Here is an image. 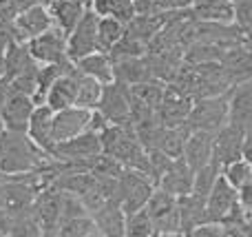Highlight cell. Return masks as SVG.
Instances as JSON below:
<instances>
[{"mask_svg": "<svg viewBox=\"0 0 252 237\" xmlns=\"http://www.w3.org/2000/svg\"><path fill=\"white\" fill-rule=\"evenodd\" d=\"M49 160L51 155L40 149L25 131L0 129V182L35 171Z\"/></svg>", "mask_w": 252, "mask_h": 237, "instance_id": "1", "label": "cell"}, {"mask_svg": "<svg viewBox=\"0 0 252 237\" xmlns=\"http://www.w3.org/2000/svg\"><path fill=\"white\" fill-rule=\"evenodd\" d=\"M228 115H230V91L195 98V104H192L186 122L192 131L195 129L219 131L223 124H228Z\"/></svg>", "mask_w": 252, "mask_h": 237, "instance_id": "2", "label": "cell"}, {"mask_svg": "<svg viewBox=\"0 0 252 237\" xmlns=\"http://www.w3.org/2000/svg\"><path fill=\"white\" fill-rule=\"evenodd\" d=\"M155 182L148 173L137 171V169H124L118 177V189H115V200L122 204L126 213L139 211L146 206L155 191Z\"/></svg>", "mask_w": 252, "mask_h": 237, "instance_id": "3", "label": "cell"}, {"mask_svg": "<svg viewBox=\"0 0 252 237\" xmlns=\"http://www.w3.org/2000/svg\"><path fill=\"white\" fill-rule=\"evenodd\" d=\"M97 22H100V13L93 7H87L78 25L71 29L69 38H66V58L78 62L80 58L89 56V53L102 51L100 49V35H97Z\"/></svg>", "mask_w": 252, "mask_h": 237, "instance_id": "4", "label": "cell"}, {"mask_svg": "<svg viewBox=\"0 0 252 237\" xmlns=\"http://www.w3.org/2000/svg\"><path fill=\"white\" fill-rule=\"evenodd\" d=\"M146 211L153 217L155 235H182V220H179L177 198L173 193L155 186L151 200L146 202Z\"/></svg>", "mask_w": 252, "mask_h": 237, "instance_id": "5", "label": "cell"}, {"mask_svg": "<svg viewBox=\"0 0 252 237\" xmlns=\"http://www.w3.org/2000/svg\"><path fill=\"white\" fill-rule=\"evenodd\" d=\"M97 111H100L111 124H133V98H130V87L124 82H118V80L104 84V93H102Z\"/></svg>", "mask_w": 252, "mask_h": 237, "instance_id": "6", "label": "cell"}, {"mask_svg": "<svg viewBox=\"0 0 252 237\" xmlns=\"http://www.w3.org/2000/svg\"><path fill=\"white\" fill-rule=\"evenodd\" d=\"M66 38L69 35L60 27L53 25L51 29L27 40V49L38 65H53V62L66 60Z\"/></svg>", "mask_w": 252, "mask_h": 237, "instance_id": "7", "label": "cell"}, {"mask_svg": "<svg viewBox=\"0 0 252 237\" xmlns=\"http://www.w3.org/2000/svg\"><path fill=\"white\" fill-rule=\"evenodd\" d=\"M33 109H35V100L31 96L4 91L0 96V124H2V129H9V131L27 133Z\"/></svg>", "mask_w": 252, "mask_h": 237, "instance_id": "8", "label": "cell"}, {"mask_svg": "<svg viewBox=\"0 0 252 237\" xmlns=\"http://www.w3.org/2000/svg\"><path fill=\"white\" fill-rule=\"evenodd\" d=\"M237 208H241L239 191L221 173L217 177V182H215L208 200H206V222H219V224H223Z\"/></svg>", "mask_w": 252, "mask_h": 237, "instance_id": "9", "label": "cell"}, {"mask_svg": "<svg viewBox=\"0 0 252 237\" xmlns=\"http://www.w3.org/2000/svg\"><path fill=\"white\" fill-rule=\"evenodd\" d=\"M100 153H104L100 133L84 131V133H80V135L71 137V140L58 142L51 158L69 160V162H91V160L97 158Z\"/></svg>", "mask_w": 252, "mask_h": 237, "instance_id": "10", "label": "cell"}, {"mask_svg": "<svg viewBox=\"0 0 252 237\" xmlns=\"http://www.w3.org/2000/svg\"><path fill=\"white\" fill-rule=\"evenodd\" d=\"M244 133L246 129L239 124H223L215 135V153L213 160L221 167V171L228 167L230 162L244 158Z\"/></svg>", "mask_w": 252, "mask_h": 237, "instance_id": "11", "label": "cell"}, {"mask_svg": "<svg viewBox=\"0 0 252 237\" xmlns=\"http://www.w3.org/2000/svg\"><path fill=\"white\" fill-rule=\"evenodd\" d=\"M91 113V109H82L78 104L66 106L62 111H53V140H56V144L89 131Z\"/></svg>", "mask_w": 252, "mask_h": 237, "instance_id": "12", "label": "cell"}, {"mask_svg": "<svg viewBox=\"0 0 252 237\" xmlns=\"http://www.w3.org/2000/svg\"><path fill=\"white\" fill-rule=\"evenodd\" d=\"M53 27V16L47 4H33V7L20 11L13 18V34L16 42H27L29 38L42 34Z\"/></svg>", "mask_w": 252, "mask_h": 237, "instance_id": "13", "label": "cell"}, {"mask_svg": "<svg viewBox=\"0 0 252 237\" xmlns=\"http://www.w3.org/2000/svg\"><path fill=\"white\" fill-rule=\"evenodd\" d=\"M192 182H195V171H192V167L182 155V158L170 160L166 171L157 180V186L173 193L175 198H182V195H188L192 191Z\"/></svg>", "mask_w": 252, "mask_h": 237, "instance_id": "14", "label": "cell"}, {"mask_svg": "<svg viewBox=\"0 0 252 237\" xmlns=\"http://www.w3.org/2000/svg\"><path fill=\"white\" fill-rule=\"evenodd\" d=\"M215 135L217 131H206V129H195L190 131L184 146V160L192 167V171H199L208 162H213L215 153Z\"/></svg>", "mask_w": 252, "mask_h": 237, "instance_id": "15", "label": "cell"}, {"mask_svg": "<svg viewBox=\"0 0 252 237\" xmlns=\"http://www.w3.org/2000/svg\"><path fill=\"white\" fill-rule=\"evenodd\" d=\"M78 78H80V71L73 65L66 73H62L51 84V89L47 91V98H44V104L53 111H62L66 106H73L75 98H78Z\"/></svg>", "mask_w": 252, "mask_h": 237, "instance_id": "16", "label": "cell"}, {"mask_svg": "<svg viewBox=\"0 0 252 237\" xmlns=\"http://www.w3.org/2000/svg\"><path fill=\"white\" fill-rule=\"evenodd\" d=\"M27 135L40 149L51 155L53 149H56V140H53V109H49L47 104H35L29 120V127H27Z\"/></svg>", "mask_w": 252, "mask_h": 237, "instance_id": "17", "label": "cell"}, {"mask_svg": "<svg viewBox=\"0 0 252 237\" xmlns=\"http://www.w3.org/2000/svg\"><path fill=\"white\" fill-rule=\"evenodd\" d=\"M190 13L197 20L213 22V25H232L235 2L232 0H192Z\"/></svg>", "mask_w": 252, "mask_h": 237, "instance_id": "18", "label": "cell"}, {"mask_svg": "<svg viewBox=\"0 0 252 237\" xmlns=\"http://www.w3.org/2000/svg\"><path fill=\"white\" fill-rule=\"evenodd\" d=\"M252 120V75L241 82H237L230 89V115L228 122L239 124V127H248Z\"/></svg>", "mask_w": 252, "mask_h": 237, "instance_id": "19", "label": "cell"}, {"mask_svg": "<svg viewBox=\"0 0 252 237\" xmlns=\"http://www.w3.org/2000/svg\"><path fill=\"white\" fill-rule=\"evenodd\" d=\"M93 220H95L100 235H109V237L126 235V211L118 200H109L102 208H97L93 213Z\"/></svg>", "mask_w": 252, "mask_h": 237, "instance_id": "20", "label": "cell"}, {"mask_svg": "<svg viewBox=\"0 0 252 237\" xmlns=\"http://www.w3.org/2000/svg\"><path fill=\"white\" fill-rule=\"evenodd\" d=\"M80 73L84 75H91V78L100 80L102 84H109L115 80V60L111 58L109 51H95V53H89V56L80 58L75 62Z\"/></svg>", "mask_w": 252, "mask_h": 237, "instance_id": "21", "label": "cell"}, {"mask_svg": "<svg viewBox=\"0 0 252 237\" xmlns=\"http://www.w3.org/2000/svg\"><path fill=\"white\" fill-rule=\"evenodd\" d=\"M47 7L53 16V25L60 27L66 35L78 25L82 13L87 11V2L84 0H49Z\"/></svg>", "mask_w": 252, "mask_h": 237, "instance_id": "22", "label": "cell"}, {"mask_svg": "<svg viewBox=\"0 0 252 237\" xmlns=\"http://www.w3.org/2000/svg\"><path fill=\"white\" fill-rule=\"evenodd\" d=\"M179 220H182V235H190L199 224L206 222V200L195 193L177 198Z\"/></svg>", "mask_w": 252, "mask_h": 237, "instance_id": "23", "label": "cell"}, {"mask_svg": "<svg viewBox=\"0 0 252 237\" xmlns=\"http://www.w3.org/2000/svg\"><path fill=\"white\" fill-rule=\"evenodd\" d=\"M151 78H155V73H153L151 62L144 56L126 58V60L115 62V80H118V82H124V84H128V87H133V84L151 80Z\"/></svg>", "mask_w": 252, "mask_h": 237, "instance_id": "24", "label": "cell"}, {"mask_svg": "<svg viewBox=\"0 0 252 237\" xmlns=\"http://www.w3.org/2000/svg\"><path fill=\"white\" fill-rule=\"evenodd\" d=\"M102 93H104V84L100 80L91 78V75L80 73L78 78V98H75V104L82 106V109H97L102 100Z\"/></svg>", "mask_w": 252, "mask_h": 237, "instance_id": "25", "label": "cell"}, {"mask_svg": "<svg viewBox=\"0 0 252 237\" xmlns=\"http://www.w3.org/2000/svg\"><path fill=\"white\" fill-rule=\"evenodd\" d=\"M126 34V22L120 20V18L111 16H100V22H97V35H100V49L102 51H111L115 44L120 42V38Z\"/></svg>", "mask_w": 252, "mask_h": 237, "instance_id": "26", "label": "cell"}, {"mask_svg": "<svg viewBox=\"0 0 252 237\" xmlns=\"http://www.w3.org/2000/svg\"><path fill=\"white\" fill-rule=\"evenodd\" d=\"M58 235H66V237H91V235H100V233H97V226H95V220H93V215H91V213H87V215H78V217L62 220Z\"/></svg>", "mask_w": 252, "mask_h": 237, "instance_id": "27", "label": "cell"}, {"mask_svg": "<svg viewBox=\"0 0 252 237\" xmlns=\"http://www.w3.org/2000/svg\"><path fill=\"white\" fill-rule=\"evenodd\" d=\"M126 235H130V237H151V235H155L153 217L148 215L146 206L139 208V211L126 213Z\"/></svg>", "mask_w": 252, "mask_h": 237, "instance_id": "28", "label": "cell"}, {"mask_svg": "<svg viewBox=\"0 0 252 237\" xmlns=\"http://www.w3.org/2000/svg\"><path fill=\"white\" fill-rule=\"evenodd\" d=\"M221 173L226 175V180L239 191L241 186L248 184V182L252 180V162L248 158H239V160H235V162L228 164Z\"/></svg>", "mask_w": 252, "mask_h": 237, "instance_id": "29", "label": "cell"}, {"mask_svg": "<svg viewBox=\"0 0 252 237\" xmlns=\"http://www.w3.org/2000/svg\"><path fill=\"white\" fill-rule=\"evenodd\" d=\"M235 25L241 34L248 35V42H252V0L235 2Z\"/></svg>", "mask_w": 252, "mask_h": 237, "instance_id": "30", "label": "cell"}, {"mask_svg": "<svg viewBox=\"0 0 252 237\" xmlns=\"http://www.w3.org/2000/svg\"><path fill=\"white\" fill-rule=\"evenodd\" d=\"M159 11L173 13V11H184V9H190L192 0H155Z\"/></svg>", "mask_w": 252, "mask_h": 237, "instance_id": "31", "label": "cell"}, {"mask_svg": "<svg viewBox=\"0 0 252 237\" xmlns=\"http://www.w3.org/2000/svg\"><path fill=\"white\" fill-rule=\"evenodd\" d=\"M244 158H248L252 162V120L246 127V133H244Z\"/></svg>", "mask_w": 252, "mask_h": 237, "instance_id": "32", "label": "cell"}, {"mask_svg": "<svg viewBox=\"0 0 252 237\" xmlns=\"http://www.w3.org/2000/svg\"><path fill=\"white\" fill-rule=\"evenodd\" d=\"M0 191H2V182H0Z\"/></svg>", "mask_w": 252, "mask_h": 237, "instance_id": "33", "label": "cell"}, {"mask_svg": "<svg viewBox=\"0 0 252 237\" xmlns=\"http://www.w3.org/2000/svg\"><path fill=\"white\" fill-rule=\"evenodd\" d=\"M232 2H237V0H232Z\"/></svg>", "mask_w": 252, "mask_h": 237, "instance_id": "34", "label": "cell"}]
</instances>
